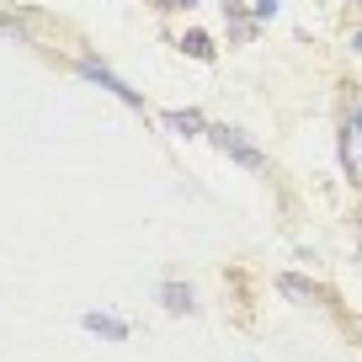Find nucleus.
Masks as SVG:
<instances>
[{
    "instance_id": "6e6552de",
    "label": "nucleus",
    "mask_w": 362,
    "mask_h": 362,
    "mask_svg": "<svg viewBox=\"0 0 362 362\" xmlns=\"http://www.w3.org/2000/svg\"><path fill=\"white\" fill-rule=\"evenodd\" d=\"M277 6H283V0H250V16H256V22H272Z\"/></svg>"
},
{
    "instance_id": "20e7f679",
    "label": "nucleus",
    "mask_w": 362,
    "mask_h": 362,
    "mask_svg": "<svg viewBox=\"0 0 362 362\" xmlns=\"http://www.w3.org/2000/svg\"><path fill=\"white\" fill-rule=\"evenodd\" d=\"M155 298H160V309H165V315H192V309H197L192 288H187V283H170V277L155 288Z\"/></svg>"
},
{
    "instance_id": "39448f33",
    "label": "nucleus",
    "mask_w": 362,
    "mask_h": 362,
    "mask_svg": "<svg viewBox=\"0 0 362 362\" xmlns=\"http://www.w3.org/2000/svg\"><path fill=\"white\" fill-rule=\"evenodd\" d=\"M277 293L293 298V304H320V288L304 283V277H293V272H283V277H277Z\"/></svg>"
},
{
    "instance_id": "9b49d317",
    "label": "nucleus",
    "mask_w": 362,
    "mask_h": 362,
    "mask_svg": "<svg viewBox=\"0 0 362 362\" xmlns=\"http://www.w3.org/2000/svg\"><path fill=\"white\" fill-rule=\"evenodd\" d=\"M351 48H357V54H362V27H357V33H351Z\"/></svg>"
},
{
    "instance_id": "9d476101",
    "label": "nucleus",
    "mask_w": 362,
    "mask_h": 362,
    "mask_svg": "<svg viewBox=\"0 0 362 362\" xmlns=\"http://www.w3.org/2000/svg\"><path fill=\"white\" fill-rule=\"evenodd\" d=\"M351 134H357V144H362V102L351 107Z\"/></svg>"
},
{
    "instance_id": "1a4fd4ad",
    "label": "nucleus",
    "mask_w": 362,
    "mask_h": 362,
    "mask_svg": "<svg viewBox=\"0 0 362 362\" xmlns=\"http://www.w3.org/2000/svg\"><path fill=\"white\" fill-rule=\"evenodd\" d=\"M149 6H155V11H192L197 0H149Z\"/></svg>"
},
{
    "instance_id": "7ed1b4c3",
    "label": "nucleus",
    "mask_w": 362,
    "mask_h": 362,
    "mask_svg": "<svg viewBox=\"0 0 362 362\" xmlns=\"http://www.w3.org/2000/svg\"><path fill=\"white\" fill-rule=\"evenodd\" d=\"M80 325H86L90 336H102V341H128V336H134V325H128V320H117V315H107V309H86V315H80Z\"/></svg>"
},
{
    "instance_id": "423d86ee",
    "label": "nucleus",
    "mask_w": 362,
    "mask_h": 362,
    "mask_svg": "<svg viewBox=\"0 0 362 362\" xmlns=\"http://www.w3.org/2000/svg\"><path fill=\"white\" fill-rule=\"evenodd\" d=\"M165 128H176V134H208V117L203 112H165Z\"/></svg>"
},
{
    "instance_id": "0eeeda50",
    "label": "nucleus",
    "mask_w": 362,
    "mask_h": 362,
    "mask_svg": "<svg viewBox=\"0 0 362 362\" xmlns=\"http://www.w3.org/2000/svg\"><path fill=\"white\" fill-rule=\"evenodd\" d=\"M181 48H187L192 59H203V64L218 54V48H214V37H208V33H197V27H192V33H181Z\"/></svg>"
},
{
    "instance_id": "f03ea898",
    "label": "nucleus",
    "mask_w": 362,
    "mask_h": 362,
    "mask_svg": "<svg viewBox=\"0 0 362 362\" xmlns=\"http://www.w3.org/2000/svg\"><path fill=\"white\" fill-rule=\"evenodd\" d=\"M80 75H86V80H96L102 90H112L117 102H128V107H139V112H144V96H139V90L128 86V80H117L107 64H96V59H80Z\"/></svg>"
},
{
    "instance_id": "f257e3e1",
    "label": "nucleus",
    "mask_w": 362,
    "mask_h": 362,
    "mask_svg": "<svg viewBox=\"0 0 362 362\" xmlns=\"http://www.w3.org/2000/svg\"><path fill=\"white\" fill-rule=\"evenodd\" d=\"M208 139H214V149H218V155H229V160H235V165L256 170V176H261V170H267V155H261V149L250 144V139L240 134V128H208Z\"/></svg>"
}]
</instances>
